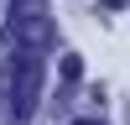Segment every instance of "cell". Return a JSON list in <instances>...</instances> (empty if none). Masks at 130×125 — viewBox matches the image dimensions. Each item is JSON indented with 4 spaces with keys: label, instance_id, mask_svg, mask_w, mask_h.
<instances>
[{
    "label": "cell",
    "instance_id": "cell-5",
    "mask_svg": "<svg viewBox=\"0 0 130 125\" xmlns=\"http://www.w3.org/2000/svg\"><path fill=\"white\" fill-rule=\"evenodd\" d=\"M104 5H125V0H104Z\"/></svg>",
    "mask_w": 130,
    "mask_h": 125
},
{
    "label": "cell",
    "instance_id": "cell-3",
    "mask_svg": "<svg viewBox=\"0 0 130 125\" xmlns=\"http://www.w3.org/2000/svg\"><path fill=\"white\" fill-rule=\"evenodd\" d=\"M78 73H83L78 57H62V83H78Z\"/></svg>",
    "mask_w": 130,
    "mask_h": 125
},
{
    "label": "cell",
    "instance_id": "cell-4",
    "mask_svg": "<svg viewBox=\"0 0 130 125\" xmlns=\"http://www.w3.org/2000/svg\"><path fill=\"white\" fill-rule=\"evenodd\" d=\"M73 125H104V120H73Z\"/></svg>",
    "mask_w": 130,
    "mask_h": 125
},
{
    "label": "cell",
    "instance_id": "cell-2",
    "mask_svg": "<svg viewBox=\"0 0 130 125\" xmlns=\"http://www.w3.org/2000/svg\"><path fill=\"white\" fill-rule=\"evenodd\" d=\"M5 94H10V115L31 120L42 99V57H10L5 63Z\"/></svg>",
    "mask_w": 130,
    "mask_h": 125
},
{
    "label": "cell",
    "instance_id": "cell-1",
    "mask_svg": "<svg viewBox=\"0 0 130 125\" xmlns=\"http://www.w3.org/2000/svg\"><path fill=\"white\" fill-rule=\"evenodd\" d=\"M47 42H52L47 0H10V10H5V52L10 57H42Z\"/></svg>",
    "mask_w": 130,
    "mask_h": 125
}]
</instances>
